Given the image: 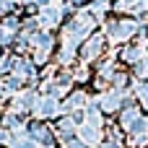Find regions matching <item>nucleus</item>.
Listing matches in <instances>:
<instances>
[{"label":"nucleus","mask_w":148,"mask_h":148,"mask_svg":"<svg viewBox=\"0 0 148 148\" xmlns=\"http://www.w3.org/2000/svg\"><path fill=\"white\" fill-rule=\"evenodd\" d=\"M36 101H34V94L31 91H26V94H18V99H16V107L18 109H29V107H34Z\"/></svg>","instance_id":"9"},{"label":"nucleus","mask_w":148,"mask_h":148,"mask_svg":"<svg viewBox=\"0 0 148 148\" xmlns=\"http://www.w3.org/2000/svg\"><path fill=\"white\" fill-rule=\"evenodd\" d=\"M101 52V36H91L83 47V57L86 60H96V55Z\"/></svg>","instance_id":"3"},{"label":"nucleus","mask_w":148,"mask_h":148,"mask_svg":"<svg viewBox=\"0 0 148 148\" xmlns=\"http://www.w3.org/2000/svg\"><path fill=\"white\" fill-rule=\"evenodd\" d=\"M83 104H86V94H83V91H78V94H73V96H70V101L65 104V109L70 112V109H78V107H83Z\"/></svg>","instance_id":"10"},{"label":"nucleus","mask_w":148,"mask_h":148,"mask_svg":"<svg viewBox=\"0 0 148 148\" xmlns=\"http://www.w3.org/2000/svg\"><path fill=\"white\" fill-rule=\"evenodd\" d=\"M8 8H10V0H0V13L8 10Z\"/></svg>","instance_id":"13"},{"label":"nucleus","mask_w":148,"mask_h":148,"mask_svg":"<svg viewBox=\"0 0 148 148\" xmlns=\"http://www.w3.org/2000/svg\"><path fill=\"white\" fill-rule=\"evenodd\" d=\"M101 107H104V109H117V107H120V94H117V91L101 94Z\"/></svg>","instance_id":"5"},{"label":"nucleus","mask_w":148,"mask_h":148,"mask_svg":"<svg viewBox=\"0 0 148 148\" xmlns=\"http://www.w3.org/2000/svg\"><path fill=\"white\" fill-rule=\"evenodd\" d=\"M57 112H60L57 96H42V99L36 101V114H39V117H55Z\"/></svg>","instance_id":"1"},{"label":"nucleus","mask_w":148,"mask_h":148,"mask_svg":"<svg viewBox=\"0 0 148 148\" xmlns=\"http://www.w3.org/2000/svg\"><path fill=\"white\" fill-rule=\"evenodd\" d=\"M65 148H86V146L78 143V140H65Z\"/></svg>","instance_id":"12"},{"label":"nucleus","mask_w":148,"mask_h":148,"mask_svg":"<svg viewBox=\"0 0 148 148\" xmlns=\"http://www.w3.org/2000/svg\"><path fill=\"white\" fill-rule=\"evenodd\" d=\"M57 21H60V5H57V3L42 10V23H44V26H55Z\"/></svg>","instance_id":"4"},{"label":"nucleus","mask_w":148,"mask_h":148,"mask_svg":"<svg viewBox=\"0 0 148 148\" xmlns=\"http://www.w3.org/2000/svg\"><path fill=\"white\" fill-rule=\"evenodd\" d=\"M16 75L23 81V78H34V68L29 65V62H23V60H18L16 62Z\"/></svg>","instance_id":"6"},{"label":"nucleus","mask_w":148,"mask_h":148,"mask_svg":"<svg viewBox=\"0 0 148 148\" xmlns=\"http://www.w3.org/2000/svg\"><path fill=\"white\" fill-rule=\"evenodd\" d=\"M122 125H125V130H130V133H140V130H143V120H140L138 109H127V112L122 114Z\"/></svg>","instance_id":"2"},{"label":"nucleus","mask_w":148,"mask_h":148,"mask_svg":"<svg viewBox=\"0 0 148 148\" xmlns=\"http://www.w3.org/2000/svg\"><path fill=\"white\" fill-rule=\"evenodd\" d=\"M73 130H75V125H73V120H70V117L60 122V133L65 135V140H70V135H73Z\"/></svg>","instance_id":"11"},{"label":"nucleus","mask_w":148,"mask_h":148,"mask_svg":"<svg viewBox=\"0 0 148 148\" xmlns=\"http://www.w3.org/2000/svg\"><path fill=\"white\" fill-rule=\"evenodd\" d=\"M122 57H125L127 62H140V60H143V47H127Z\"/></svg>","instance_id":"8"},{"label":"nucleus","mask_w":148,"mask_h":148,"mask_svg":"<svg viewBox=\"0 0 148 148\" xmlns=\"http://www.w3.org/2000/svg\"><path fill=\"white\" fill-rule=\"evenodd\" d=\"M81 140H83V143H88V146L99 143V133H96V127H88V125H86V127L81 130Z\"/></svg>","instance_id":"7"}]
</instances>
